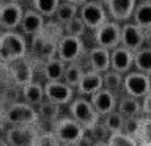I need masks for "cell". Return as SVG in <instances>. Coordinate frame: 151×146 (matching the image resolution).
<instances>
[{
  "label": "cell",
  "mask_w": 151,
  "mask_h": 146,
  "mask_svg": "<svg viewBox=\"0 0 151 146\" xmlns=\"http://www.w3.org/2000/svg\"><path fill=\"white\" fill-rule=\"evenodd\" d=\"M28 54V42L22 33L16 30L2 31L0 36V61L3 63H13L21 60Z\"/></svg>",
  "instance_id": "6da1fadb"
},
{
  "label": "cell",
  "mask_w": 151,
  "mask_h": 146,
  "mask_svg": "<svg viewBox=\"0 0 151 146\" xmlns=\"http://www.w3.org/2000/svg\"><path fill=\"white\" fill-rule=\"evenodd\" d=\"M54 134L61 145L77 146L85 137V127L79 121H76L73 116L71 118H60V120L55 121Z\"/></svg>",
  "instance_id": "7a4b0ae2"
},
{
  "label": "cell",
  "mask_w": 151,
  "mask_h": 146,
  "mask_svg": "<svg viewBox=\"0 0 151 146\" xmlns=\"http://www.w3.org/2000/svg\"><path fill=\"white\" fill-rule=\"evenodd\" d=\"M69 113L76 121H79L80 124L85 127V130H90L99 122L101 115L94 110L93 104L90 102V99L85 97H76L69 102Z\"/></svg>",
  "instance_id": "3957f363"
},
{
  "label": "cell",
  "mask_w": 151,
  "mask_h": 146,
  "mask_svg": "<svg viewBox=\"0 0 151 146\" xmlns=\"http://www.w3.org/2000/svg\"><path fill=\"white\" fill-rule=\"evenodd\" d=\"M79 16L82 17L88 30L94 31L98 27H101L106 21H109L107 9L102 2L99 0H87L83 5L79 6Z\"/></svg>",
  "instance_id": "277c9868"
},
{
  "label": "cell",
  "mask_w": 151,
  "mask_h": 146,
  "mask_svg": "<svg viewBox=\"0 0 151 146\" xmlns=\"http://www.w3.org/2000/svg\"><path fill=\"white\" fill-rule=\"evenodd\" d=\"M123 91L127 96L143 99V96L151 89V75L140 71H129L123 77Z\"/></svg>",
  "instance_id": "5b68a950"
},
{
  "label": "cell",
  "mask_w": 151,
  "mask_h": 146,
  "mask_svg": "<svg viewBox=\"0 0 151 146\" xmlns=\"http://www.w3.org/2000/svg\"><path fill=\"white\" fill-rule=\"evenodd\" d=\"M5 120L13 126H35L40 120V116H38L35 107L24 101V102H14L8 108Z\"/></svg>",
  "instance_id": "8992f818"
},
{
  "label": "cell",
  "mask_w": 151,
  "mask_h": 146,
  "mask_svg": "<svg viewBox=\"0 0 151 146\" xmlns=\"http://www.w3.org/2000/svg\"><path fill=\"white\" fill-rule=\"evenodd\" d=\"M83 41L79 36L63 35L57 42V57L65 63L77 61L83 55Z\"/></svg>",
  "instance_id": "52a82bcc"
},
{
  "label": "cell",
  "mask_w": 151,
  "mask_h": 146,
  "mask_svg": "<svg viewBox=\"0 0 151 146\" xmlns=\"http://www.w3.org/2000/svg\"><path fill=\"white\" fill-rule=\"evenodd\" d=\"M120 35H121V24L116 21H106L101 27L94 30V42L104 49H115L120 46Z\"/></svg>",
  "instance_id": "ba28073f"
},
{
  "label": "cell",
  "mask_w": 151,
  "mask_h": 146,
  "mask_svg": "<svg viewBox=\"0 0 151 146\" xmlns=\"http://www.w3.org/2000/svg\"><path fill=\"white\" fill-rule=\"evenodd\" d=\"M44 99L65 105L74 99V88L63 80H47L44 85Z\"/></svg>",
  "instance_id": "9c48e42d"
},
{
  "label": "cell",
  "mask_w": 151,
  "mask_h": 146,
  "mask_svg": "<svg viewBox=\"0 0 151 146\" xmlns=\"http://www.w3.org/2000/svg\"><path fill=\"white\" fill-rule=\"evenodd\" d=\"M40 130L35 126H13L6 130L9 146H36Z\"/></svg>",
  "instance_id": "30bf717a"
},
{
  "label": "cell",
  "mask_w": 151,
  "mask_h": 146,
  "mask_svg": "<svg viewBox=\"0 0 151 146\" xmlns=\"http://www.w3.org/2000/svg\"><path fill=\"white\" fill-rule=\"evenodd\" d=\"M120 44L131 52H135L145 46V30L140 28L134 22H123L121 24V35Z\"/></svg>",
  "instance_id": "8fae6325"
},
{
  "label": "cell",
  "mask_w": 151,
  "mask_h": 146,
  "mask_svg": "<svg viewBox=\"0 0 151 146\" xmlns=\"http://www.w3.org/2000/svg\"><path fill=\"white\" fill-rule=\"evenodd\" d=\"M104 6L112 21L116 22H127L132 19V13L137 5V0H104Z\"/></svg>",
  "instance_id": "7c38bea8"
},
{
  "label": "cell",
  "mask_w": 151,
  "mask_h": 146,
  "mask_svg": "<svg viewBox=\"0 0 151 146\" xmlns=\"http://www.w3.org/2000/svg\"><path fill=\"white\" fill-rule=\"evenodd\" d=\"M24 11L25 9L19 2H6L0 9V28L3 31L19 28Z\"/></svg>",
  "instance_id": "4fadbf2b"
},
{
  "label": "cell",
  "mask_w": 151,
  "mask_h": 146,
  "mask_svg": "<svg viewBox=\"0 0 151 146\" xmlns=\"http://www.w3.org/2000/svg\"><path fill=\"white\" fill-rule=\"evenodd\" d=\"M46 24V17L40 14L36 9H25L22 14L21 24H19V30L24 36H36L42 31V27Z\"/></svg>",
  "instance_id": "5bb4252c"
},
{
  "label": "cell",
  "mask_w": 151,
  "mask_h": 146,
  "mask_svg": "<svg viewBox=\"0 0 151 146\" xmlns=\"http://www.w3.org/2000/svg\"><path fill=\"white\" fill-rule=\"evenodd\" d=\"M90 102L93 104L94 110H96L101 116L116 110V104H118L116 97H115V93L110 91V89H107V88H104V87L90 96Z\"/></svg>",
  "instance_id": "9a60e30c"
},
{
  "label": "cell",
  "mask_w": 151,
  "mask_h": 146,
  "mask_svg": "<svg viewBox=\"0 0 151 146\" xmlns=\"http://www.w3.org/2000/svg\"><path fill=\"white\" fill-rule=\"evenodd\" d=\"M134 68V52L123 47L121 44L110 50V69L126 74Z\"/></svg>",
  "instance_id": "2e32d148"
},
{
  "label": "cell",
  "mask_w": 151,
  "mask_h": 146,
  "mask_svg": "<svg viewBox=\"0 0 151 146\" xmlns=\"http://www.w3.org/2000/svg\"><path fill=\"white\" fill-rule=\"evenodd\" d=\"M9 74L19 87H24V85L33 82V68L25 57L9 63Z\"/></svg>",
  "instance_id": "e0dca14e"
},
{
  "label": "cell",
  "mask_w": 151,
  "mask_h": 146,
  "mask_svg": "<svg viewBox=\"0 0 151 146\" xmlns=\"http://www.w3.org/2000/svg\"><path fill=\"white\" fill-rule=\"evenodd\" d=\"M104 87V82H102V74L101 72H96L93 69H88L85 71L82 79L77 85V93L82 94V96H91L93 93H96L98 89H101Z\"/></svg>",
  "instance_id": "ac0fdd59"
},
{
  "label": "cell",
  "mask_w": 151,
  "mask_h": 146,
  "mask_svg": "<svg viewBox=\"0 0 151 146\" xmlns=\"http://www.w3.org/2000/svg\"><path fill=\"white\" fill-rule=\"evenodd\" d=\"M88 64L90 69L96 71V72H106L107 69H110V50L104 49V47L94 46L88 50Z\"/></svg>",
  "instance_id": "d6986e66"
},
{
  "label": "cell",
  "mask_w": 151,
  "mask_h": 146,
  "mask_svg": "<svg viewBox=\"0 0 151 146\" xmlns=\"http://www.w3.org/2000/svg\"><path fill=\"white\" fill-rule=\"evenodd\" d=\"M116 110L121 113L124 118H132V116H140L143 110H142V99L132 97L124 94L116 104Z\"/></svg>",
  "instance_id": "ffe728a7"
},
{
  "label": "cell",
  "mask_w": 151,
  "mask_h": 146,
  "mask_svg": "<svg viewBox=\"0 0 151 146\" xmlns=\"http://www.w3.org/2000/svg\"><path fill=\"white\" fill-rule=\"evenodd\" d=\"M132 22L137 24L143 30L151 28V2H137L134 13H132Z\"/></svg>",
  "instance_id": "44dd1931"
},
{
  "label": "cell",
  "mask_w": 151,
  "mask_h": 146,
  "mask_svg": "<svg viewBox=\"0 0 151 146\" xmlns=\"http://www.w3.org/2000/svg\"><path fill=\"white\" fill-rule=\"evenodd\" d=\"M66 69V63L61 61L58 57H52L46 60L42 64V74L46 80H63V74Z\"/></svg>",
  "instance_id": "7402d4cb"
},
{
  "label": "cell",
  "mask_w": 151,
  "mask_h": 146,
  "mask_svg": "<svg viewBox=\"0 0 151 146\" xmlns=\"http://www.w3.org/2000/svg\"><path fill=\"white\" fill-rule=\"evenodd\" d=\"M22 97L27 104L38 107L44 101V87L38 82H30L22 87Z\"/></svg>",
  "instance_id": "603a6c76"
},
{
  "label": "cell",
  "mask_w": 151,
  "mask_h": 146,
  "mask_svg": "<svg viewBox=\"0 0 151 146\" xmlns=\"http://www.w3.org/2000/svg\"><path fill=\"white\" fill-rule=\"evenodd\" d=\"M134 68L135 71L151 75V47L143 46L134 52Z\"/></svg>",
  "instance_id": "cb8c5ba5"
},
{
  "label": "cell",
  "mask_w": 151,
  "mask_h": 146,
  "mask_svg": "<svg viewBox=\"0 0 151 146\" xmlns=\"http://www.w3.org/2000/svg\"><path fill=\"white\" fill-rule=\"evenodd\" d=\"M83 72H85V69L79 61L66 63V69H65V74H63V82L68 83L69 87H73V88H77Z\"/></svg>",
  "instance_id": "d4e9b609"
},
{
  "label": "cell",
  "mask_w": 151,
  "mask_h": 146,
  "mask_svg": "<svg viewBox=\"0 0 151 146\" xmlns=\"http://www.w3.org/2000/svg\"><path fill=\"white\" fill-rule=\"evenodd\" d=\"M79 14V6L76 3H71V2H66V0H61L57 6V11L54 14V19L58 21L61 24L71 21L73 17H76Z\"/></svg>",
  "instance_id": "484cf974"
},
{
  "label": "cell",
  "mask_w": 151,
  "mask_h": 146,
  "mask_svg": "<svg viewBox=\"0 0 151 146\" xmlns=\"http://www.w3.org/2000/svg\"><path fill=\"white\" fill-rule=\"evenodd\" d=\"M38 112V116L41 118V120L44 121H57L60 116V105L52 101H47V99H44L40 105H38L36 108Z\"/></svg>",
  "instance_id": "4316f807"
},
{
  "label": "cell",
  "mask_w": 151,
  "mask_h": 146,
  "mask_svg": "<svg viewBox=\"0 0 151 146\" xmlns=\"http://www.w3.org/2000/svg\"><path fill=\"white\" fill-rule=\"evenodd\" d=\"M104 127L107 129V132H123V127H124V116L121 115L118 110H113L107 115H104L102 120Z\"/></svg>",
  "instance_id": "83f0119b"
},
{
  "label": "cell",
  "mask_w": 151,
  "mask_h": 146,
  "mask_svg": "<svg viewBox=\"0 0 151 146\" xmlns=\"http://www.w3.org/2000/svg\"><path fill=\"white\" fill-rule=\"evenodd\" d=\"M63 30H65V35L83 38L88 28H87V25H85V22L82 21V17L77 14V16L73 17L71 21H68V22L63 24Z\"/></svg>",
  "instance_id": "f1b7e54d"
},
{
  "label": "cell",
  "mask_w": 151,
  "mask_h": 146,
  "mask_svg": "<svg viewBox=\"0 0 151 146\" xmlns=\"http://www.w3.org/2000/svg\"><path fill=\"white\" fill-rule=\"evenodd\" d=\"M123 77H124V74L118 72V71H115V69H107L106 72H102L104 88L110 89V91L121 89L123 88Z\"/></svg>",
  "instance_id": "f546056e"
},
{
  "label": "cell",
  "mask_w": 151,
  "mask_h": 146,
  "mask_svg": "<svg viewBox=\"0 0 151 146\" xmlns=\"http://www.w3.org/2000/svg\"><path fill=\"white\" fill-rule=\"evenodd\" d=\"M61 0H33V9H36L40 14H42L44 17H54V14L57 11V6Z\"/></svg>",
  "instance_id": "4dcf8cb0"
},
{
  "label": "cell",
  "mask_w": 151,
  "mask_h": 146,
  "mask_svg": "<svg viewBox=\"0 0 151 146\" xmlns=\"http://www.w3.org/2000/svg\"><path fill=\"white\" fill-rule=\"evenodd\" d=\"M107 145L109 146H140L135 138H132L131 135L124 134V132H112L107 138Z\"/></svg>",
  "instance_id": "1f68e13d"
},
{
  "label": "cell",
  "mask_w": 151,
  "mask_h": 146,
  "mask_svg": "<svg viewBox=\"0 0 151 146\" xmlns=\"http://www.w3.org/2000/svg\"><path fill=\"white\" fill-rule=\"evenodd\" d=\"M123 132L131 135L132 138L137 140L140 145V116H132V118H124V127Z\"/></svg>",
  "instance_id": "d6a6232c"
},
{
  "label": "cell",
  "mask_w": 151,
  "mask_h": 146,
  "mask_svg": "<svg viewBox=\"0 0 151 146\" xmlns=\"http://www.w3.org/2000/svg\"><path fill=\"white\" fill-rule=\"evenodd\" d=\"M151 145V116L140 118V146Z\"/></svg>",
  "instance_id": "836d02e7"
},
{
  "label": "cell",
  "mask_w": 151,
  "mask_h": 146,
  "mask_svg": "<svg viewBox=\"0 0 151 146\" xmlns=\"http://www.w3.org/2000/svg\"><path fill=\"white\" fill-rule=\"evenodd\" d=\"M36 146H61L54 132H40Z\"/></svg>",
  "instance_id": "e575fe53"
},
{
  "label": "cell",
  "mask_w": 151,
  "mask_h": 146,
  "mask_svg": "<svg viewBox=\"0 0 151 146\" xmlns=\"http://www.w3.org/2000/svg\"><path fill=\"white\" fill-rule=\"evenodd\" d=\"M142 110L146 116H151V89L142 99Z\"/></svg>",
  "instance_id": "d590c367"
},
{
  "label": "cell",
  "mask_w": 151,
  "mask_h": 146,
  "mask_svg": "<svg viewBox=\"0 0 151 146\" xmlns=\"http://www.w3.org/2000/svg\"><path fill=\"white\" fill-rule=\"evenodd\" d=\"M145 44H148V47H151V28L145 31Z\"/></svg>",
  "instance_id": "8d00e7d4"
},
{
  "label": "cell",
  "mask_w": 151,
  "mask_h": 146,
  "mask_svg": "<svg viewBox=\"0 0 151 146\" xmlns=\"http://www.w3.org/2000/svg\"><path fill=\"white\" fill-rule=\"evenodd\" d=\"M66 2H71V3H76L77 6H80V5H83L87 0H66Z\"/></svg>",
  "instance_id": "74e56055"
},
{
  "label": "cell",
  "mask_w": 151,
  "mask_h": 146,
  "mask_svg": "<svg viewBox=\"0 0 151 146\" xmlns=\"http://www.w3.org/2000/svg\"><path fill=\"white\" fill-rule=\"evenodd\" d=\"M91 146H109L107 145V141H101V140H98V141H94V143Z\"/></svg>",
  "instance_id": "f35d334b"
},
{
  "label": "cell",
  "mask_w": 151,
  "mask_h": 146,
  "mask_svg": "<svg viewBox=\"0 0 151 146\" xmlns=\"http://www.w3.org/2000/svg\"><path fill=\"white\" fill-rule=\"evenodd\" d=\"M0 146H9V143H8L6 140H2V138H0Z\"/></svg>",
  "instance_id": "ab89813d"
},
{
  "label": "cell",
  "mask_w": 151,
  "mask_h": 146,
  "mask_svg": "<svg viewBox=\"0 0 151 146\" xmlns=\"http://www.w3.org/2000/svg\"><path fill=\"white\" fill-rule=\"evenodd\" d=\"M6 2H8V0H0V9H2V8H3V5H5V3H6Z\"/></svg>",
  "instance_id": "60d3db41"
},
{
  "label": "cell",
  "mask_w": 151,
  "mask_h": 146,
  "mask_svg": "<svg viewBox=\"0 0 151 146\" xmlns=\"http://www.w3.org/2000/svg\"><path fill=\"white\" fill-rule=\"evenodd\" d=\"M137 2H151V0H137Z\"/></svg>",
  "instance_id": "b9f144b4"
},
{
  "label": "cell",
  "mask_w": 151,
  "mask_h": 146,
  "mask_svg": "<svg viewBox=\"0 0 151 146\" xmlns=\"http://www.w3.org/2000/svg\"><path fill=\"white\" fill-rule=\"evenodd\" d=\"M8 2H21V0H8Z\"/></svg>",
  "instance_id": "7bdbcfd3"
},
{
  "label": "cell",
  "mask_w": 151,
  "mask_h": 146,
  "mask_svg": "<svg viewBox=\"0 0 151 146\" xmlns=\"http://www.w3.org/2000/svg\"><path fill=\"white\" fill-rule=\"evenodd\" d=\"M0 36H2V28H0Z\"/></svg>",
  "instance_id": "ee69618b"
},
{
  "label": "cell",
  "mask_w": 151,
  "mask_h": 146,
  "mask_svg": "<svg viewBox=\"0 0 151 146\" xmlns=\"http://www.w3.org/2000/svg\"><path fill=\"white\" fill-rule=\"evenodd\" d=\"M99 2H104V0H99Z\"/></svg>",
  "instance_id": "f6af8a7d"
},
{
  "label": "cell",
  "mask_w": 151,
  "mask_h": 146,
  "mask_svg": "<svg viewBox=\"0 0 151 146\" xmlns=\"http://www.w3.org/2000/svg\"><path fill=\"white\" fill-rule=\"evenodd\" d=\"M63 146H68V145H63Z\"/></svg>",
  "instance_id": "bcb514c9"
}]
</instances>
